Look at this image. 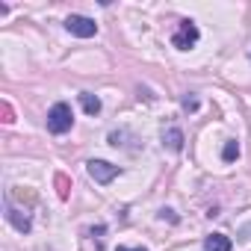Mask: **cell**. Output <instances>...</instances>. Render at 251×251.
<instances>
[{
	"mask_svg": "<svg viewBox=\"0 0 251 251\" xmlns=\"http://www.w3.org/2000/svg\"><path fill=\"white\" fill-rule=\"evenodd\" d=\"M71 124H74V112H71V106H68L65 100L53 103L50 112H48V130L56 133V136H62V133L71 130Z\"/></svg>",
	"mask_w": 251,
	"mask_h": 251,
	"instance_id": "obj_1",
	"label": "cell"
},
{
	"mask_svg": "<svg viewBox=\"0 0 251 251\" xmlns=\"http://www.w3.org/2000/svg\"><path fill=\"white\" fill-rule=\"evenodd\" d=\"M86 172H89V177H92L95 183H112V180L121 175V169L112 166V163H106V160H89V163H86Z\"/></svg>",
	"mask_w": 251,
	"mask_h": 251,
	"instance_id": "obj_2",
	"label": "cell"
},
{
	"mask_svg": "<svg viewBox=\"0 0 251 251\" xmlns=\"http://www.w3.org/2000/svg\"><path fill=\"white\" fill-rule=\"evenodd\" d=\"M198 39H201V33H198L195 21H180L177 33L172 36V45H175L177 50H189V48H195V42H198Z\"/></svg>",
	"mask_w": 251,
	"mask_h": 251,
	"instance_id": "obj_3",
	"label": "cell"
},
{
	"mask_svg": "<svg viewBox=\"0 0 251 251\" xmlns=\"http://www.w3.org/2000/svg\"><path fill=\"white\" fill-rule=\"evenodd\" d=\"M65 30L71 36H77V39H92L98 33V24L92 18H86V15H68L65 18Z\"/></svg>",
	"mask_w": 251,
	"mask_h": 251,
	"instance_id": "obj_4",
	"label": "cell"
},
{
	"mask_svg": "<svg viewBox=\"0 0 251 251\" xmlns=\"http://www.w3.org/2000/svg\"><path fill=\"white\" fill-rule=\"evenodd\" d=\"M6 222H9L15 230H21V233H27V230L33 227L30 213H27V210H18V207L12 204V198H9V195H6Z\"/></svg>",
	"mask_w": 251,
	"mask_h": 251,
	"instance_id": "obj_5",
	"label": "cell"
},
{
	"mask_svg": "<svg viewBox=\"0 0 251 251\" xmlns=\"http://www.w3.org/2000/svg\"><path fill=\"white\" fill-rule=\"evenodd\" d=\"M163 145L169 148V151H183V130L180 127H166L163 130Z\"/></svg>",
	"mask_w": 251,
	"mask_h": 251,
	"instance_id": "obj_6",
	"label": "cell"
},
{
	"mask_svg": "<svg viewBox=\"0 0 251 251\" xmlns=\"http://www.w3.org/2000/svg\"><path fill=\"white\" fill-rule=\"evenodd\" d=\"M230 248H233V242L225 233H210L204 239V251H230Z\"/></svg>",
	"mask_w": 251,
	"mask_h": 251,
	"instance_id": "obj_7",
	"label": "cell"
},
{
	"mask_svg": "<svg viewBox=\"0 0 251 251\" xmlns=\"http://www.w3.org/2000/svg\"><path fill=\"white\" fill-rule=\"evenodd\" d=\"M80 106H83L89 115H98V112H100V98L92 95V92H80Z\"/></svg>",
	"mask_w": 251,
	"mask_h": 251,
	"instance_id": "obj_8",
	"label": "cell"
},
{
	"mask_svg": "<svg viewBox=\"0 0 251 251\" xmlns=\"http://www.w3.org/2000/svg\"><path fill=\"white\" fill-rule=\"evenodd\" d=\"M236 157H239V142H236V139H227L225 148H222V160H225V163H233Z\"/></svg>",
	"mask_w": 251,
	"mask_h": 251,
	"instance_id": "obj_9",
	"label": "cell"
},
{
	"mask_svg": "<svg viewBox=\"0 0 251 251\" xmlns=\"http://www.w3.org/2000/svg\"><path fill=\"white\" fill-rule=\"evenodd\" d=\"M195 106H198L195 98H183V109H195Z\"/></svg>",
	"mask_w": 251,
	"mask_h": 251,
	"instance_id": "obj_10",
	"label": "cell"
},
{
	"mask_svg": "<svg viewBox=\"0 0 251 251\" xmlns=\"http://www.w3.org/2000/svg\"><path fill=\"white\" fill-rule=\"evenodd\" d=\"M118 251H148V248H127V245H118Z\"/></svg>",
	"mask_w": 251,
	"mask_h": 251,
	"instance_id": "obj_11",
	"label": "cell"
}]
</instances>
